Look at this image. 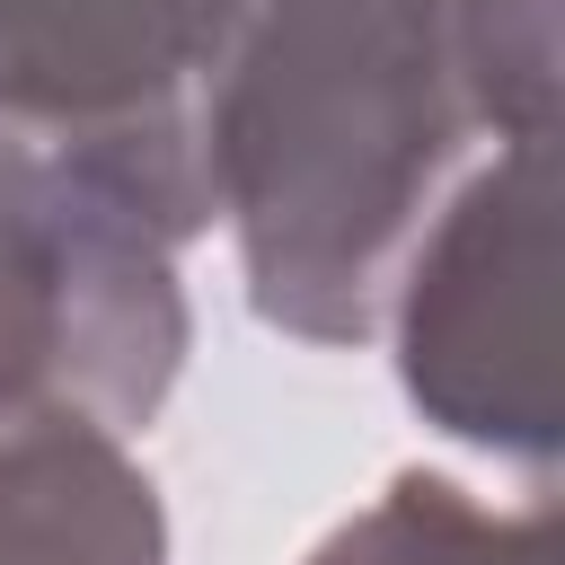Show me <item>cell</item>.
Segmentation results:
<instances>
[{
	"label": "cell",
	"mask_w": 565,
	"mask_h": 565,
	"mask_svg": "<svg viewBox=\"0 0 565 565\" xmlns=\"http://www.w3.org/2000/svg\"><path fill=\"white\" fill-rule=\"evenodd\" d=\"M556 115V0H247L203 106L212 212L282 335L353 344L468 132Z\"/></svg>",
	"instance_id": "cell-1"
},
{
	"label": "cell",
	"mask_w": 565,
	"mask_h": 565,
	"mask_svg": "<svg viewBox=\"0 0 565 565\" xmlns=\"http://www.w3.org/2000/svg\"><path fill=\"white\" fill-rule=\"evenodd\" d=\"M177 238L115 185L0 141V424H150L185 362Z\"/></svg>",
	"instance_id": "cell-2"
},
{
	"label": "cell",
	"mask_w": 565,
	"mask_h": 565,
	"mask_svg": "<svg viewBox=\"0 0 565 565\" xmlns=\"http://www.w3.org/2000/svg\"><path fill=\"white\" fill-rule=\"evenodd\" d=\"M238 9L247 0H0V141L194 238L212 221L203 106Z\"/></svg>",
	"instance_id": "cell-3"
},
{
	"label": "cell",
	"mask_w": 565,
	"mask_h": 565,
	"mask_svg": "<svg viewBox=\"0 0 565 565\" xmlns=\"http://www.w3.org/2000/svg\"><path fill=\"white\" fill-rule=\"evenodd\" d=\"M547 265H556L547 132H521L450 194V212L406 247L388 282L406 397L441 433L503 450V459L556 450Z\"/></svg>",
	"instance_id": "cell-4"
},
{
	"label": "cell",
	"mask_w": 565,
	"mask_h": 565,
	"mask_svg": "<svg viewBox=\"0 0 565 565\" xmlns=\"http://www.w3.org/2000/svg\"><path fill=\"white\" fill-rule=\"evenodd\" d=\"M0 565H168L150 477L79 415L0 424Z\"/></svg>",
	"instance_id": "cell-5"
},
{
	"label": "cell",
	"mask_w": 565,
	"mask_h": 565,
	"mask_svg": "<svg viewBox=\"0 0 565 565\" xmlns=\"http://www.w3.org/2000/svg\"><path fill=\"white\" fill-rule=\"evenodd\" d=\"M309 565H556V521L547 512H486L450 477L406 468Z\"/></svg>",
	"instance_id": "cell-6"
}]
</instances>
